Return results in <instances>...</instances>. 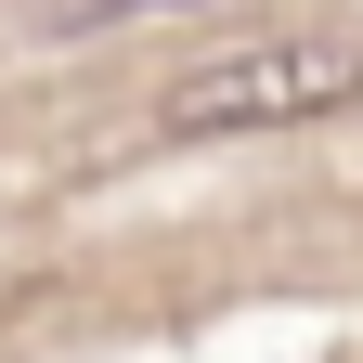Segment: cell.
Here are the masks:
<instances>
[{"label":"cell","instance_id":"1","mask_svg":"<svg viewBox=\"0 0 363 363\" xmlns=\"http://www.w3.org/2000/svg\"><path fill=\"white\" fill-rule=\"evenodd\" d=\"M363 104V39L298 26V39H247V52H208L156 91V143H247V130H311Z\"/></svg>","mask_w":363,"mask_h":363},{"label":"cell","instance_id":"2","mask_svg":"<svg viewBox=\"0 0 363 363\" xmlns=\"http://www.w3.org/2000/svg\"><path fill=\"white\" fill-rule=\"evenodd\" d=\"M130 13H182V0H65L52 26H130Z\"/></svg>","mask_w":363,"mask_h":363}]
</instances>
